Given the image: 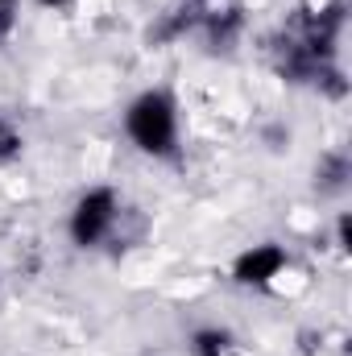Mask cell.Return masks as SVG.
Returning <instances> with one entry per match:
<instances>
[{"mask_svg": "<svg viewBox=\"0 0 352 356\" xmlns=\"http://www.w3.org/2000/svg\"><path fill=\"white\" fill-rule=\"evenodd\" d=\"M125 129L133 137V145L141 154H154V158H166L175 154L178 141V108L166 91H145L133 99L129 116H125Z\"/></svg>", "mask_w": 352, "mask_h": 356, "instance_id": "cell-1", "label": "cell"}, {"mask_svg": "<svg viewBox=\"0 0 352 356\" xmlns=\"http://www.w3.org/2000/svg\"><path fill=\"white\" fill-rule=\"evenodd\" d=\"M116 216H120V203H116V191H108V186H91L88 195L75 203V211H71V241L75 245H99L112 228H116Z\"/></svg>", "mask_w": 352, "mask_h": 356, "instance_id": "cell-2", "label": "cell"}, {"mask_svg": "<svg viewBox=\"0 0 352 356\" xmlns=\"http://www.w3.org/2000/svg\"><path fill=\"white\" fill-rule=\"evenodd\" d=\"M290 266V257L278 249V245H253V249H245L241 257H237V266H232V277L241 282V286H269L273 277H282V269Z\"/></svg>", "mask_w": 352, "mask_h": 356, "instance_id": "cell-3", "label": "cell"}, {"mask_svg": "<svg viewBox=\"0 0 352 356\" xmlns=\"http://www.w3.org/2000/svg\"><path fill=\"white\" fill-rule=\"evenodd\" d=\"M195 25L207 33L211 46H228L241 33V8H203Z\"/></svg>", "mask_w": 352, "mask_h": 356, "instance_id": "cell-4", "label": "cell"}, {"mask_svg": "<svg viewBox=\"0 0 352 356\" xmlns=\"http://www.w3.org/2000/svg\"><path fill=\"white\" fill-rule=\"evenodd\" d=\"M232 353H237V340L224 327H199L191 336V356H232Z\"/></svg>", "mask_w": 352, "mask_h": 356, "instance_id": "cell-5", "label": "cell"}, {"mask_svg": "<svg viewBox=\"0 0 352 356\" xmlns=\"http://www.w3.org/2000/svg\"><path fill=\"white\" fill-rule=\"evenodd\" d=\"M195 21H199L195 8H175V13H166V17L150 29V42H158V46H162V42H178L186 29H195Z\"/></svg>", "mask_w": 352, "mask_h": 356, "instance_id": "cell-6", "label": "cell"}, {"mask_svg": "<svg viewBox=\"0 0 352 356\" xmlns=\"http://www.w3.org/2000/svg\"><path fill=\"white\" fill-rule=\"evenodd\" d=\"M344 178H349V162H344L340 154H328L323 166H319V186H323V191H340Z\"/></svg>", "mask_w": 352, "mask_h": 356, "instance_id": "cell-7", "label": "cell"}, {"mask_svg": "<svg viewBox=\"0 0 352 356\" xmlns=\"http://www.w3.org/2000/svg\"><path fill=\"white\" fill-rule=\"evenodd\" d=\"M13 154H21V133H17L8 120H0V162L13 158Z\"/></svg>", "mask_w": 352, "mask_h": 356, "instance_id": "cell-8", "label": "cell"}, {"mask_svg": "<svg viewBox=\"0 0 352 356\" xmlns=\"http://www.w3.org/2000/svg\"><path fill=\"white\" fill-rule=\"evenodd\" d=\"M13 25H17V0H0V42L13 33Z\"/></svg>", "mask_w": 352, "mask_h": 356, "instance_id": "cell-9", "label": "cell"}, {"mask_svg": "<svg viewBox=\"0 0 352 356\" xmlns=\"http://www.w3.org/2000/svg\"><path fill=\"white\" fill-rule=\"evenodd\" d=\"M38 4H46V8H63V4H71V0H38Z\"/></svg>", "mask_w": 352, "mask_h": 356, "instance_id": "cell-10", "label": "cell"}]
</instances>
